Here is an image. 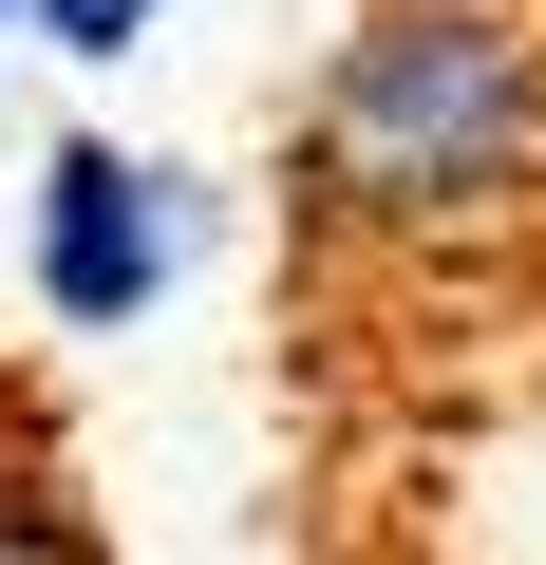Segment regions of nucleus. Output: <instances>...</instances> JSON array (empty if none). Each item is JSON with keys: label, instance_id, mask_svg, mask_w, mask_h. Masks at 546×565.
Listing matches in <instances>:
<instances>
[{"label": "nucleus", "instance_id": "f257e3e1", "mask_svg": "<svg viewBox=\"0 0 546 565\" xmlns=\"http://www.w3.org/2000/svg\"><path fill=\"white\" fill-rule=\"evenodd\" d=\"M302 226L358 264L546 245V0H358L302 76Z\"/></svg>", "mask_w": 546, "mask_h": 565}, {"label": "nucleus", "instance_id": "f03ea898", "mask_svg": "<svg viewBox=\"0 0 546 565\" xmlns=\"http://www.w3.org/2000/svg\"><path fill=\"white\" fill-rule=\"evenodd\" d=\"M189 245H207V207H189L170 151L57 132L39 189H20V282H39V321H57V340H132L170 282H189Z\"/></svg>", "mask_w": 546, "mask_h": 565}, {"label": "nucleus", "instance_id": "7ed1b4c3", "mask_svg": "<svg viewBox=\"0 0 546 565\" xmlns=\"http://www.w3.org/2000/svg\"><path fill=\"white\" fill-rule=\"evenodd\" d=\"M151 39H170V0H20V57H76V76L151 57Z\"/></svg>", "mask_w": 546, "mask_h": 565}, {"label": "nucleus", "instance_id": "20e7f679", "mask_svg": "<svg viewBox=\"0 0 546 565\" xmlns=\"http://www.w3.org/2000/svg\"><path fill=\"white\" fill-rule=\"evenodd\" d=\"M0 565H95V527L57 509V471H39V452H0Z\"/></svg>", "mask_w": 546, "mask_h": 565}, {"label": "nucleus", "instance_id": "39448f33", "mask_svg": "<svg viewBox=\"0 0 546 565\" xmlns=\"http://www.w3.org/2000/svg\"><path fill=\"white\" fill-rule=\"evenodd\" d=\"M0 57H20V0H0Z\"/></svg>", "mask_w": 546, "mask_h": 565}]
</instances>
